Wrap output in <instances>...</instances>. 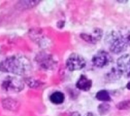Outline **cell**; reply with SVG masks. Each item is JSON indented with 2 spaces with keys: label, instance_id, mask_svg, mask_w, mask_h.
<instances>
[{
  "label": "cell",
  "instance_id": "1",
  "mask_svg": "<svg viewBox=\"0 0 130 116\" xmlns=\"http://www.w3.org/2000/svg\"><path fill=\"white\" fill-rule=\"evenodd\" d=\"M31 70V64L29 59L20 54L9 56L0 63V71L5 73L24 76L29 73Z\"/></svg>",
  "mask_w": 130,
  "mask_h": 116
},
{
  "label": "cell",
  "instance_id": "2",
  "mask_svg": "<svg viewBox=\"0 0 130 116\" xmlns=\"http://www.w3.org/2000/svg\"><path fill=\"white\" fill-rule=\"evenodd\" d=\"M107 42L109 43V50L111 52L117 54L124 52L128 47L125 36L115 31H112L110 35L108 36Z\"/></svg>",
  "mask_w": 130,
  "mask_h": 116
},
{
  "label": "cell",
  "instance_id": "3",
  "mask_svg": "<svg viewBox=\"0 0 130 116\" xmlns=\"http://www.w3.org/2000/svg\"><path fill=\"white\" fill-rule=\"evenodd\" d=\"M25 87L24 82L14 76H7L2 83V88L4 91L12 93L21 92Z\"/></svg>",
  "mask_w": 130,
  "mask_h": 116
},
{
  "label": "cell",
  "instance_id": "4",
  "mask_svg": "<svg viewBox=\"0 0 130 116\" xmlns=\"http://www.w3.org/2000/svg\"><path fill=\"white\" fill-rule=\"evenodd\" d=\"M35 61L37 64L44 70H53L57 65V61L51 54L46 53L44 52L39 53L36 57Z\"/></svg>",
  "mask_w": 130,
  "mask_h": 116
},
{
  "label": "cell",
  "instance_id": "5",
  "mask_svg": "<svg viewBox=\"0 0 130 116\" xmlns=\"http://www.w3.org/2000/svg\"><path fill=\"white\" fill-rule=\"evenodd\" d=\"M66 66L70 71L79 70L86 66V61L81 55L78 53H72L68 58Z\"/></svg>",
  "mask_w": 130,
  "mask_h": 116
},
{
  "label": "cell",
  "instance_id": "6",
  "mask_svg": "<svg viewBox=\"0 0 130 116\" xmlns=\"http://www.w3.org/2000/svg\"><path fill=\"white\" fill-rule=\"evenodd\" d=\"M110 61H111V56L107 52L103 50L98 52L92 58L93 64L98 68H103L107 66L110 63Z\"/></svg>",
  "mask_w": 130,
  "mask_h": 116
},
{
  "label": "cell",
  "instance_id": "7",
  "mask_svg": "<svg viewBox=\"0 0 130 116\" xmlns=\"http://www.w3.org/2000/svg\"><path fill=\"white\" fill-rule=\"evenodd\" d=\"M117 68L122 75L130 74V56L128 54H123L119 58L117 61Z\"/></svg>",
  "mask_w": 130,
  "mask_h": 116
},
{
  "label": "cell",
  "instance_id": "8",
  "mask_svg": "<svg viewBox=\"0 0 130 116\" xmlns=\"http://www.w3.org/2000/svg\"><path fill=\"white\" fill-rule=\"evenodd\" d=\"M80 37L84 40L85 41L91 44H96L97 41H100L103 36V31L100 28H95L93 29L91 34H81Z\"/></svg>",
  "mask_w": 130,
  "mask_h": 116
},
{
  "label": "cell",
  "instance_id": "9",
  "mask_svg": "<svg viewBox=\"0 0 130 116\" xmlns=\"http://www.w3.org/2000/svg\"><path fill=\"white\" fill-rule=\"evenodd\" d=\"M92 85H93L92 80L88 79L87 76H86L85 75H81L80 79L76 83V86L78 89L85 92L89 91L91 89Z\"/></svg>",
  "mask_w": 130,
  "mask_h": 116
},
{
  "label": "cell",
  "instance_id": "10",
  "mask_svg": "<svg viewBox=\"0 0 130 116\" xmlns=\"http://www.w3.org/2000/svg\"><path fill=\"white\" fill-rule=\"evenodd\" d=\"M65 99L64 94L61 92L57 91L53 92L50 95V101L54 105H60L63 102Z\"/></svg>",
  "mask_w": 130,
  "mask_h": 116
},
{
  "label": "cell",
  "instance_id": "11",
  "mask_svg": "<svg viewBox=\"0 0 130 116\" xmlns=\"http://www.w3.org/2000/svg\"><path fill=\"white\" fill-rule=\"evenodd\" d=\"M121 76H122V73L118 70V68H112L111 70L107 73V74L106 75V80H108L109 81L113 82V81L118 80L121 77Z\"/></svg>",
  "mask_w": 130,
  "mask_h": 116
},
{
  "label": "cell",
  "instance_id": "12",
  "mask_svg": "<svg viewBox=\"0 0 130 116\" xmlns=\"http://www.w3.org/2000/svg\"><path fill=\"white\" fill-rule=\"evenodd\" d=\"M96 99H98L100 101H103V102H108V101L111 100L109 93L106 90L99 91L96 95Z\"/></svg>",
  "mask_w": 130,
  "mask_h": 116
},
{
  "label": "cell",
  "instance_id": "13",
  "mask_svg": "<svg viewBox=\"0 0 130 116\" xmlns=\"http://www.w3.org/2000/svg\"><path fill=\"white\" fill-rule=\"evenodd\" d=\"M109 110V105L107 103H103L98 106V111L101 115L106 114Z\"/></svg>",
  "mask_w": 130,
  "mask_h": 116
},
{
  "label": "cell",
  "instance_id": "14",
  "mask_svg": "<svg viewBox=\"0 0 130 116\" xmlns=\"http://www.w3.org/2000/svg\"><path fill=\"white\" fill-rule=\"evenodd\" d=\"M116 107L120 109V110H125V109H128L130 108V100H126V101H123L119 102Z\"/></svg>",
  "mask_w": 130,
  "mask_h": 116
},
{
  "label": "cell",
  "instance_id": "15",
  "mask_svg": "<svg viewBox=\"0 0 130 116\" xmlns=\"http://www.w3.org/2000/svg\"><path fill=\"white\" fill-rule=\"evenodd\" d=\"M26 83L28 84V86L30 87H32V88H36V87H38L40 86V83L34 79H27L26 80Z\"/></svg>",
  "mask_w": 130,
  "mask_h": 116
},
{
  "label": "cell",
  "instance_id": "16",
  "mask_svg": "<svg viewBox=\"0 0 130 116\" xmlns=\"http://www.w3.org/2000/svg\"><path fill=\"white\" fill-rule=\"evenodd\" d=\"M125 41L128 44V46H130V33H128L125 36Z\"/></svg>",
  "mask_w": 130,
  "mask_h": 116
},
{
  "label": "cell",
  "instance_id": "17",
  "mask_svg": "<svg viewBox=\"0 0 130 116\" xmlns=\"http://www.w3.org/2000/svg\"><path fill=\"white\" fill-rule=\"evenodd\" d=\"M87 116H95V114H92V113H88L87 114Z\"/></svg>",
  "mask_w": 130,
  "mask_h": 116
},
{
  "label": "cell",
  "instance_id": "18",
  "mask_svg": "<svg viewBox=\"0 0 130 116\" xmlns=\"http://www.w3.org/2000/svg\"><path fill=\"white\" fill-rule=\"evenodd\" d=\"M127 89H130V82L127 84Z\"/></svg>",
  "mask_w": 130,
  "mask_h": 116
}]
</instances>
